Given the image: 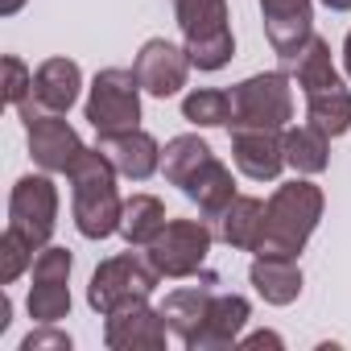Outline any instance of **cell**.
<instances>
[{"label": "cell", "mask_w": 351, "mask_h": 351, "mask_svg": "<svg viewBox=\"0 0 351 351\" xmlns=\"http://www.w3.org/2000/svg\"><path fill=\"white\" fill-rule=\"evenodd\" d=\"M79 87H83V71L79 62L71 58H46L38 71H34V104L46 108V112H71L75 99H79Z\"/></svg>", "instance_id": "e0dca14e"}, {"label": "cell", "mask_w": 351, "mask_h": 351, "mask_svg": "<svg viewBox=\"0 0 351 351\" xmlns=\"http://www.w3.org/2000/svg\"><path fill=\"white\" fill-rule=\"evenodd\" d=\"M34 256H38V248L21 232L5 228V236H0V285H13L25 269H34Z\"/></svg>", "instance_id": "83f0119b"}, {"label": "cell", "mask_w": 351, "mask_h": 351, "mask_svg": "<svg viewBox=\"0 0 351 351\" xmlns=\"http://www.w3.org/2000/svg\"><path fill=\"white\" fill-rule=\"evenodd\" d=\"M9 228H17L34 248H46L58 228V186L50 173H25L9 195Z\"/></svg>", "instance_id": "9c48e42d"}, {"label": "cell", "mask_w": 351, "mask_h": 351, "mask_svg": "<svg viewBox=\"0 0 351 351\" xmlns=\"http://www.w3.org/2000/svg\"><path fill=\"white\" fill-rule=\"evenodd\" d=\"M322 207H326V195L322 186H314L306 173L293 182H281L269 203H265V223H261V236H256V256H293L306 248V240L314 236L318 219H322Z\"/></svg>", "instance_id": "6da1fadb"}, {"label": "cell", "mask_w": 351, "mask_h": 351, "mask_svg": "<svg viewBox=\"0 0 351 351\" xmlns=\"http://www.w3.org/2000/svg\"><path fill=\"white\" fill-rule=\"evenodd\" d=\"M173 17L182 29V46L199 71H223L236 54L228 0H173Z\"/></svg>", "instance_id": "3957f363"}, {"label": "cell", "mask_w": 351, "mask_h": 351, "mask_svg": "<svg viewBox=\"0 0 351 351\" xmlns=\"http://www.w3.org/2000/svg\"><path fill=\"white\" fill-rule=\"evenodd\" d=\"M240 347H281V335H273V330H256V335L240 339Z\"/></svg>", "instance_id": "4dcf8cb0"}, {"label": "cell", "mask_w": 351, "mask_h": 351, "mask_svg": "<svg viewBox=\"0 0 351 351\" xmlns=\"http://www.w3.org/2000/svg\"><path fill=\"white\" fill-rule=\"evenodd\" d=\"M289 120H293V87L281 71H261L232 87L228 128H289Z\"/></svg>", "instance_id": "5b68a950"}, {"label": "cell", "mask_w": 351, "mask_h": 351, "mask_svg": "<svg viewBox=\"0 0 351 351\" xmlns=\"http://www.w3.org/2000/svg\"><path fill=\"white\" fill-rule=\"evenodd\" d=\"M191 66H195V62H191L186 46H173V42H165V38H149V42L141 46L136 62H132L141 87H145L149 95H157V99L178 95V91L186 87Z\"/></svg>", "instance_id": "4fadbf2b"}, {"label": "cell", "mask_w": 351, "mask_h": 351, "mask_svg": "<svg viewBox=\"0 0 351 351\" xmlns=\"http://www.w3.org/2000/svg\"><path fill=\"white\" fill-rule=\"evenodd\" d=\"M42 347L71 351V335H66V330H54V322H38V330H29V335L21 339V351H42Z\"/></svg>", "instance_id": "f546056e"}, {"label": "cell", "mask_w": 351, "mask_h": 351, "mask_svg": "<svg viewBox=\"0 0 351 351\" xmlns=\"http://www.w3.org/2000/svg\"><path fill=\"white\" fill-rule=\"evenodd\" d=\"M5 104H13V108H21L29 95H34V71L17 58V54H5Z\"/></svg>", "instance_id": "f1b7e54d"}, {"label": "cell", "mask_w": 351, "mask_h": 351, "mask_svg": "<svg viewBox=\"0 0 351 351\" xmlns=\"http://www.w3.org/2000/svg\"><path fill=\"white\" fill-rule=\"evenodd\" d=\"M141 79L136 71L124 66H108L95 75L91 91H87V124L95 132H120V128H136L141 124Z\"/></svg>", "instance_id": "52a82bcc"}, {"label": "cell", "mask_w": 351, "mask_h": 351, "mask_svg": "<svg viewBox=\"0 0 351 351\" xmlns=\"http://www.w3.org/2000/svg\"><path fill=\"white\" fill-rule=\"evenodd\" d=\"M95 149L116 165V173L128 178V182H145V178H153V173L161 169V145L141 124L136 128H120V132H99Z\"/></svg>", "instance_id": "5bb4252c"}, {"label": "cell", "mask_w": 351, "mask_h": 351, "mask_svg": "<svg viewBox=\"0 0 351 351\" xmlns=\"http://www.w3.org/2000/svg\"><path fill=\"white\" fill-rule=\"evenodd\" d=\"M261 223H265V203H261L256 195H236V199L211 219V232H215V240H223L228 248L252 252V248H256V236H261Z\"/></svg>", "instance_id": "ac0fdd59"}, {"label": "cell", "mask_w": 351, "mask_h": 351, "mask_svg": "<svg viewBox=\"0 0 351 351\" xmlns=\"http://www.w3.org/2000/svg\"><path fill=\"white\" fill-rule=\"evenodd\" d=\"M165 339H169V322L161 306L153 310L149 302H128L104 314V343L112 351H161Z\"/></svg>", "instance_id": "8fae6325"}, {"label": "cell", "mask_w": 351, "mask_h": 351, "mask_svg": "<svg viewBox=\"0 0 351 351\" xmlns=\"http://www.w3.org/2000/svg\"><path fill=\"white\" fill-rule=\"evenodd\" d=\"M21 124H25V141H29V157L46 169V173H71V165L79 161V153L87 149L79 141V132L62 120V112H46L34 99H25L21 108Z\"/></svg>", "instance_id": "ba28073f"}, {"label": "cell", "mask_w": 351, "mask_h": 351, "mask_svg": "<svg viewBox=\"0 0 351 351\" xmlns=\"http://www.w3.org/2000/svg\"><path fill=\"white\" fill-rule=\"evenodd\" d=\"M330 13H351V0H322Z\"/></svg>", "instance_id": "836d02e7"}, {"label": "cell", "mask_w": 351, "mask_h": 351, "mask_svg": "<svg viewBox=\"0 0 351 351\" xmlns=\"http://www.w3.org/2000/svg\"><path fill=\"white\" fill-rule=\"evenodd\" d=\"M21 5H25V0H0V17H13V13H21Z\"/></svg>", "instance_id": "d6a6232c"}, {"label": "cell", "mask_w": 351, "mask_h": 351, "mask_svg": "<svg viewBox=\"0 0 351 351\" xmlns=\"http://www.w3.org/2000/svg\"><path fill=\"white\" fill-rule=\"evenodd\" d=\"M71 211H75V228L87 240H108L120 232V215H124V199L116 191V165L99 153V149H83L79 161L71 165Z\"/></svg>", "instance_id": "7a4b0ae2"}, {"label": "cell", "mask_w": 351, "mask_h": 351, "mask_svg": "<svg viewBox=\"0 0 351 351\" xmlns=\"http://www.w3.org/2000/svg\"><path fill=\"white\" fill-rule=\"evenodd\" d=\"M343 75L351 79V29H347V38H343Z\"/></svg>", "instance_id": "1f68e13d"}, {"label": "cell", "mask_w": 351, "mask_h": 351, "mask_svg": "<svg viewBox=\"0 0 351 351\" xmlns=\"http://www.w3.org/2000/svg\"><path fill=\"white\" fill-rule=\"evenodd\" d=\"M285 128H232V161L240 165L244 178L273 182L285 169Z\"/></svg>", "instance_id": "9a60e30c"}, {"label": "cell", "mask_w": 351, "mask_h": 351, "mask_svg": "<svg viewBox=\"0 0 351 351\" xmlns=\"http://www.w3.org/2000/svg\"><path fill=\"white\" fill-rule=\"evenodd\" d=\"M265 38L285 66L298 62L302 46L314 38V0H261Z\"/></svg>", "instance_id": "7c38bea8"}, {"label": "cell", "mask_w": 351, "mask_h": 351, "mask_svg": "<svg viewBox=\"0 0 351 351\" xmlns=\"http://www.w3.org/2000/svg\"><path fill=\"white\" fill-rule=\"evenodd\" d=\"M248 318H252L248 298H240V293H215L211 298V310H207V318H203V326H199V335L191 343V351H223V347H236L240 343V330L248 326Z\"/></svg>", "instance_id": "2e32d148"}, {"label": "cell", "mask_w": 351, "mask_h": 351, "mask_svg": "<svg viewBox=\"0 0 351 351\" xmlns=\"http://www.w3.org/2000/svg\"><path fill=\"white\" fill-rule=\"evenodd\" d=\"M211 298H215L211 285H186V289L165 293L161 314H165V322H169V335H178L182 347L195 343V335H199V326H203V318H207V310H211Z\"/></svg>", "instance_id": "44dd1931"}, {"label": "cell", "mask_w": 351, "mask_h": 351, "mask_svg": "<svg viewBox=\"0 0 351 351\" xmlns=\"http://www.w3.org/2000/svg\"><path fill=\"white\" fill-rule=\"evenodd\" d=\"M285 141V165H293L298 173H306V178H314V173H322L330 165V136L318 128V124H289L281 132Z\"/></svg>", "instance_id": "7402d4cb"}, {"label": "cell", "mask_w": 351, "mask_h": 351, "mask_svg": "<svg viewBox=\"0 0 351 351\" xmlns=\"http://www.w3.org/2000/svg\"><path fill=\"white\" fill-rule=\"evenodd\" d=\"M248 281L269 306H289L302 293V269L293 256H256L248 269Z\"/></svg>", "instance_id": "ffe728a7"}, {"label": "cell", "mask_w": 351, "mask_h": 351, "mask_svg": "<svg viewBox=\"0 0 351 351\" xmlns=\"http://www.w3.org/2000/svg\"><path fill=\"white\" fill-rule=\"evenodd\" d=\"M211 244H215V232L207 219H169L157 232V240L145 248V256L161 277L178 281V277H195L207 265Z\"/></svg>", "instance_id": "8992f818"}, {"label": "cell", "mask_w": 351, "mask_h": 351, "mask_svg": "<svg viewBox=\"0 0 351 351\" xmlns=\"http://www.w3.org/2000/svg\"><path fill=\"white\" fill-rule=\"evenodd\" d=\"M182 195L203 211V219L211 223L232 199H236V178H232V169L219 161V157H207L191 178H186V186H182Z\"/></svg>", "instance_id": "d6986e66"}, {"label": "cell", "mask_w": 351, "mask_h": 351, "mask_svg": "<svg viewBox=\"0 0 351 351\" xmlns=\"http://www.w3.org/2000/svg\"><path fill=\"white\" fill-rule=\"evenodd\" d=\"M71 269L75 256L58 244L38 248L34 256V285H29V318L34 322H62L71 314Z\"/></svg>", "instance_id": "30bf717a"}, {"label": "cell", "mask_w": 351, "mask_h": 351, "mask_svg": "<svg viewBox=\"0 0 351 351\" xmlns=\"http://www.w3.org/2000/svg\"><path fill=\"white\" fill-rule=\"evenodd\" d=\"M182 120H191L195 128H223L232 124V91L219 87H199L182 99Z\"/></svg>", "instance_id": "484cf974"}, {"label": "cell", "mask_w": 351, "mask_h": 351, "mask_svg": "<svg viewBox=\"0 0 351 351\" xmlns=\"http://www.w3.org/2000/svg\"><path fill=\"white\" fill-rule=\"evenodd\" d=\"M207 157H215V149H211L199 132H182V136L165 141V149H161V173H165V182L182 191L186 178H191V173H195Z\"/></svg>", "instance_id": "d4e9b609"}, {"label": "cell", "mask_w": 351, "mask_h": 351, "mask_svg": "<svg viewBox=\"0 0 351 351\" xmlns=\"http://www.w3.org/2000/svg\"><path fill=\"white\" fill-rule=\"evenodd\" d=\"M289 71H293V79H298L302 95H306V91H314V87H326V83H335V79H339V71H335V62H330V46H326L318 34L302 46V54H298V62H293Z\"/></svg>", "instance_id": "4316f807"}, {"label": "cell", "mask_w": 351, "mask_h": 351, "mask_svg": "<svg viewBox=\"0 0 351 351\" xmlns=\"http://www.w3.org/2000/svg\"><path fill=\"white\" fill-rule=\"evenodd\" d=\"M165 223H169V219H165V203H161L157 195H132V199H124L120 236H124L132 248H149Z\"/></svg>", "instance_id": "cb8c5ba5"}, {"label": "cell", "mask_w": 351, "mask_h": 351, "mask_svg": "<svg viewBox=\"0 0 351 351\" xmlns=\"http://www.w3.org/2000/svg\"><path fill=\"white\" fill-rule=\"evenodd\" d=\"M306 120L318 124L326 136H343L351 128V91L343 87V79L306 91Z\"/></svg>", "instance_id": "603a6c76"}, {"label": "cell", "mask_w": 351, "mask_h": 351, "mask_svg": "<svg viewBox=\"0 0 351 351\" xmlns=\"http://www.w3.org/2000/svg\"><path fill=\"white\" fill-rule=\"evenodd\" d=\"M161 273L149 265V256L141 252H120V256H108L99 261V269L91 273V285H87V306L95 314H112L128 302H149L153 289H157Z\"/></svg>", "instance_id": "277c9868"}]
</instances>
